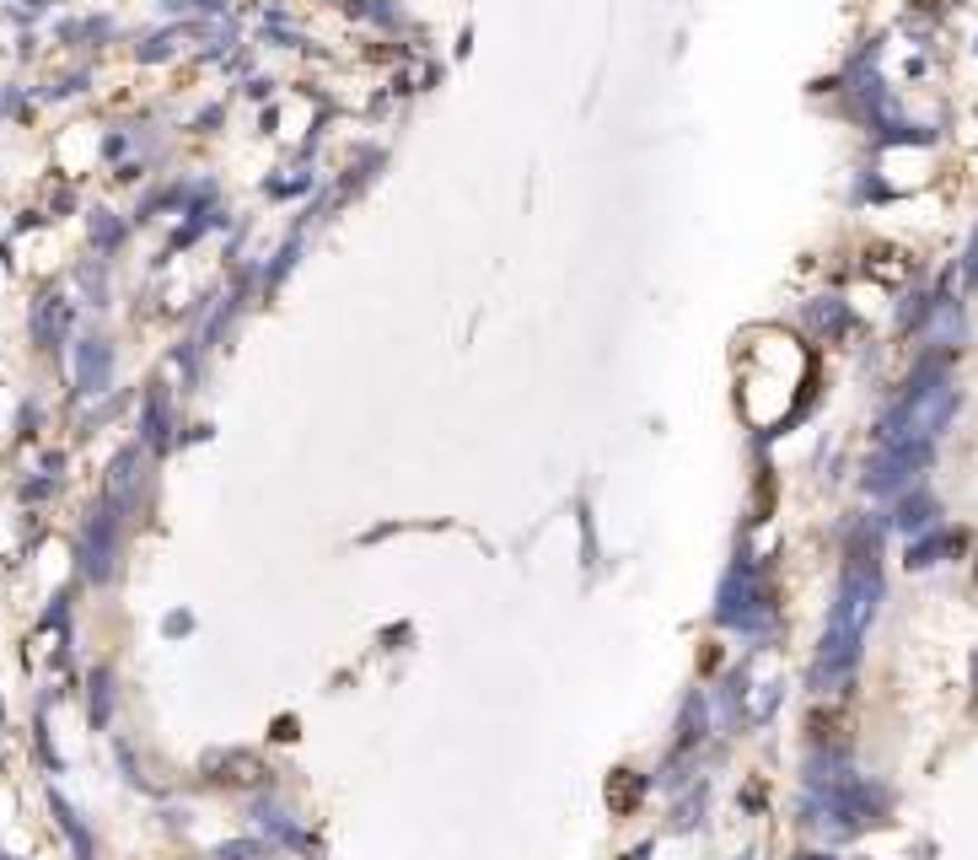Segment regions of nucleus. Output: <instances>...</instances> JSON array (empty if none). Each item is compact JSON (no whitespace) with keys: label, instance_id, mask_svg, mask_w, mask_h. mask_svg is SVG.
Masks as SVG:
<instances>
[{"label":"nucleus","instance_id":"nucleus-1","mask_svg":"<svg viewBox=\"0 0 978 860\" xmlns=\"http://www.w3.org/2000/svg\"><path fill=\"white\" fill-rule=\"evenodd\" d=\"M877 597H882L877 549H855V559L844 565L839 597H833V614H828L818 662H812V683H818V688L850 683V673H855V662H860V645H865V629H871V618H877Z\"/></svg>","mask_w":978,"mask_h":860},{"label":"nucleus","instance_id":"nucleus-2","mask_svg":"<svg viewBox=\"0 0 978 860\" xmlns=\"http://www.w3.org/2000/svg\"><path fill=\"white\" fill-rule=\"evenodd\" d=\"M951 409H957V393H951L947 382H925V388H915L909 399L887 414L882 441L887 447H936V436L951 420Z\"/></svg>","mask_w":978,"mask_h":860},{"label":"nucleus","instance_id":"nucleus-3","mask_svg":"<svg viewBox=\"0 0 978 860\" xmlns=\"http://www.w3.org/2000/svg\"><path fill=\"white\" fill-rule=\"evenodd\" d=\"M925 462H930V447H887L882 441V452H877L871 468H865V485H871L877 495H898V490L915 485Z\"/></svg>","mask_w":978,"mask_h":860},{"label":"nucleus","instance_id":"nucleus-4","mask_svg":"<svg viewBox=\"0 0 978 860\" xmlns=\"http://www.w3.org/2000/svg\"><path fill=\"white\" fill-rule=\"evenodd\" d=\"M114 554H119V517H114V500H108L102 511H92L87 538H81V559H87V576H92V582H108Z\"/></svg>","mask_w":978,"mask_h":860},{"label":"nucleus","instance_id":"nucleus-5","mask_svg":"<svg viewBox=\"0 0 978 860\" xmlns=\"http://www.w3.org/2000/svg\"><path fill=\"white\" fill-rule=\"evenodd\" d=\"M721 624H732V629H753L759 624V592H753V570L747 565H736L726 586H721Z\"/></svg>","mask_w":978,"mask_h":860},{"label":"nucleus","instance_id":"nucleus-6","mask_svg":"<svg viewBox=\"0 0 978 860\" xmlns=\"http://www.w3.org/2000/svg\"><path fill=\"white\" fill-rule=\"evenodd\" d=\"M102 382H108V344H81V388H87V393H97V388H102Z\"/></svg>","mask_w":978,"mask_h":860},{"label":"nucleus","instance_id":"nucleus-7","mask_svg":"<svg viewBox=\"0 0 978 860\" xmlns=\"http://www.w3.org/2000/svg\"><path fill=\"white\" fill-rule=\"evenodd\" d=\"M146 441H167V409H162V399H151V409H146Z\"/></svg>","mask_w":978,"mask_h":860}]
</instances>
